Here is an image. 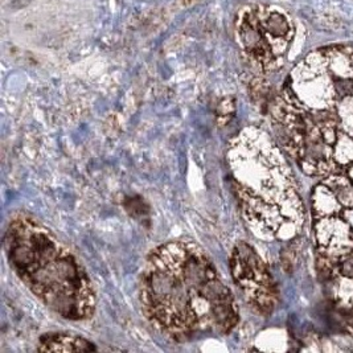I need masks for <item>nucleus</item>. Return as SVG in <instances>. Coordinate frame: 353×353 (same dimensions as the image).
<instances>
[{"mask_svg":"<svg viewBox=\"0 0 353 353\" xmlns=\"http://www.w3.org/2000/svg\"><path fill=\"white\" fill-rule=\"evenodd\" d=\"M8 262L21 282L50 311L68 321H88L96 291L79 258L31 216H14L4 234Z\"/></svg>","mask_w":353,"mask_h":353,"instance_id":"f03ea898","label":"nucleus"},{"mask_svg":"<svg viewBox=\"0 0 353 353\" xmlns=\"http://www.w3.org/2000/svg\"><path fill=\"white\" fill-rule=\"evenodd\" d=\"M229 268L234 283L257 314L273 312L278 290L268 266L257 252L246 242H239L230 254Z\"/></svg>","mask_w":353,"mask_h":353,"instance_id":"39448f33","label":"nucleus"},{"mask_svg":"<svg viewBox=\"0 0 353 353\" xmlns=\"http://www.w3.org/2000/svg\"><path fill=\"white\" fill-rule=\"evenodd\" d=\"M139 298L145 319L175 343L228 335L240 321L233 292L193 242H165L150 253Z\"/></svg>","mask_w":353,"mask_h":353,"instance_id":"f257e3e1","label":"nucleus"},{"mask_svg":"<svg viewBox=\"0 0 353 353\" xmlns=\"http://www.w3.org/2000/svg\"><path fill=\"white\" fill-rule=\"evenodd\" d=\"M340 272L344 276L353 279V256L345 257L340 262Z\"/></svg>","mask_w":353,"mask_h":353,"instance_id":"6e6552de","label":"nucleus"},{"mask_svg":"<svg viewBox=\"0 0 353 353\" xmlns=\"http://www.w3.org/2000/svg\"><path fill=\"white\" fill-rule=\"evenodd\" d=\"M97 345L85 337L65 332L47 334L40 339L39 352H93Z\"/></svg>","mask_w":353,"mask_h":353,"instance_id":"423d86ee","label":"nucleus"},{"mask_svg":"<svg viewBox=\"0 0 353 353\" xmlns=\"http://www.w3.org/2000/svg\"><path fill=\"white\" fill-rule=\"evenodd\" d=\"M294 33L289 15L276 7L256 6L240 14L239 36L242 48L265 72L282 65Z\"/></svg>","mask_w":353,"mask_h":353,"instance_id":"20e7f679","label":"nucleus"},{"mask_svg":"<svg viewBox=\"0 0 353 353\" xmlns=\"http://www.w3.org/2000/svg\"><path fill=\"white\" fill-rule=\"evenodd\" d=\"M233 112H234V99L226 98L224 101H221L220 106L217 108V122L221 126H225L230 121Z\"/></svg>","mask_w":353,"mask_h":353,"instance_id":"0eeeda50","label":"nucleus"},{"mask_svg":"<svg viewBox=\"0 0 353 353\" xmlns=\"http://www.w3.org/2000/svg\"><path fill=\"white\" fill-rule=\"evenodd\" d=\"M232 188L248 225L265 237H283L295 228L298 197L278 150L268 137L246 128L228 145Z\"/></svg>","mask_w":353,"mask_h":353,"instance_id":"7ed1b4c3","label":"nucleus"}]
</instances>
